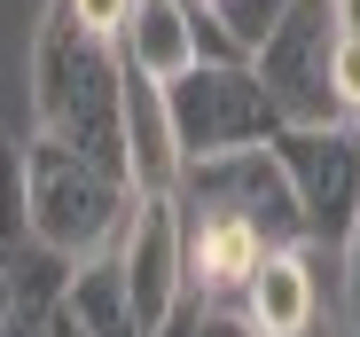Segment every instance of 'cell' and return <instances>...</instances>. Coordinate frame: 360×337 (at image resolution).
I'll use <instances>...</instances> for the list:
<instances>
[{
	"instance_id": "6da1fadb",
	"label": "cell",
	"mask_w": 360,
	"mask_h": 337,
	"mask_svg": "<svg viewBox=\"0 0 360 337\" xmlns=\"http://www.w3.org/2000/svg\"><path fill=\"white\" fill-rule=\"evenodd\" d=\"M117 87H126V55H117V39L86 32L71 16V0H47V16L32 32V110H39V134L126 173Z\"/></svg>"
},
{
	"instance_id": "7a4b0ae2",
	"label": "cell",
	"mask_w": 360,
	"mask_h": 337,
	"mask_svg": "<svg viewBox=\"0 0 360 337\" xmlns=\"http://www.w3.org/2000/svg\"><path fill=\"white\" fill-rule=\"evenodd\" d=\"M134 212V181L102 157H79L63 141H24V228L32 243L63 251V259H94L117 243Z\"/></svg>"
},
{
	"instance_id": "3957f363",
	"label": "cell",
	"mask_w": 360,
	"mask_h": 337,
	"mask_svg": "<svg viewBox=\"0 0 360 337\" xmlns=\"http://www.w3.org/2000/svg\"><path fill=\"white\" fill-rule=\"evenodd\" d=\"M165 87V118H172V149L188 157H227V149H266L282 134V110L259 87L251 55H196L180 79Z\"/></svg>"
},
{
	"instance_id": "277c9868",
	"label": "cell",
	"mask_w": 360,
	"mask_h": 337,
	"mask_svg": "<svg viewBox=\"0 0 360 337\" xmlns=\"http://www.w3.org/2000/svg\"><path fill=\"white\" fill-rule=\"evenodd\" d=\"M266 149H274L282 181L297 196L306 243L337 251L345 228H352V212H360V134H352V118H337V126H282Z\"/></svg>"
},
{
	"instance_id": "5b68a950",
	"label": "cell",
	"mask_w": 360,
	"mask_h": 337,
	"mask_svg": "<svg viewBox=\"0 0 360 337\" xmlns=\"http://www.w3.org/2000/svg\"><path fill=\"white\" fill-rule=\"evenodd\" d=\"M117 274H126L134 298V329H165L172 306L188 298V274H180V228H172V196H134L126 228H117Z\"/></svg>"
},
{
	"instance_id": "8992f818",
	"label": "cell",
	"mask_w": 360,
	"mask_h": 337,
	"mask_svg": "<svg viewBox=\"0 0 360 337\" xmlns=\"http://www.w3.org/2000/svg\"><path fill=\"white\" fill-rule=\"evenodd\" d=\"M337 251H321V243H282V251H266L251 274H243V291H235L227 306L243 314L259 337H297V329H321V314H329V283H321V267H329Z\"/></svg>"
},
{
	"instance_id": "52a82bcc",
	"label": "cell",
	"mask_w": 360,
	"mask_h": 337,
	"mask_svg": "<svg viewBox=\"0 0 360 337\" xmlns=\"http://www.w3.org/2000/svg\"><path fill=\"white\" fill-rule=\"evenodd\" d=\"M117 55H126L134 71H149V79H180L196 55H227V47H219V32L188 8V0H134L126 32H117Z\"/></svg>"
},
{
	"instance_id": "ba28073f",
	"label": "cell",
	"mask_w": 360,
	"mask_h": 337,
	"mask_svg": "<svg viewBox=\"0 0 360 337\" xmlns=\"http://www.w3.org/2000/svg\"><path fill=\"white\" fill-rule=\"evenodd\" d=\"M117 141H126L134 196H165L180 173V149H172V118H165V87L134 63H126V87H117Z\"/></svg>"
},
{
	"instance_id": "9c48e42d",
	"label": "cell",
	"mask_w": 360,
	"mask_h": 337,
	"mask_svg": "<svg viewBox=\"0 0 360 337\" xmlns=\"http://www.w3.org/2000/svg\"><path fill=\"white\" fill-rule=\"evenodd\" d=\"M71 322L86 337H141L134 329V298H126V274H117V243L94 259H71V291H63Z\"/></svg>"
},
{
	"instance_id": "30bf717a",
	"label": "cell",
	"mask_w": 360,
	"mask_h": 337,
	"mask_svg": "<svg viewBox=\"0 0 360 337\" xmlns=\"http://www.w3.org/2000/svg\"><path fill=\"white\" fill-rule=\"evenodd\" d=\"M24 149L0 141V243H24Z\"/></svg>"
},
{
	"instance_id": "8fae6325",
	"label": "cell",
	"mask_w": 360,
	"mask_h": 337,
	"mask_svg": "<svg viewBox=\"0 0 360 337\" xmlns=\"http://www.w3.org/2000/svg\"><path fill=\"white\" fill-rule=\"evenodd\" d=\"M337 267H345V283H337L345 337H360V212H352V228H345V243H337Z\"/></svg>"
},
{
	"instance_id": "7c38bea8",
	"label": "cell",
	"mask_w": 360,
	"mask_h": 337,
	"mask_svg": "<svg viewBox=\"0 0 360 337\" xmlns=\"http://www.w3.org/2000/svg\"><path fill=\"white\" fill-rule=\"evenodd\" d=\"M329 87H337V110H345V118H360V39H337V55H329Z\"/></svg>"
},
{
	"instance_id": "4fadbf2b",
	"label": "cell",
	"mask_w": 360,
	"mask_h": 337,
	"mask_svg": "<svg viewBox=\"0 0 360 337\" xmlns=\"http://www.w3.org/2000/svg\"><path fill=\"white\" fill-rule=\"evenodd\" d=\"M71 16H79L86 32L117 39V32H126V16H134V0H71Z\"/></svg>"
},
{
	"instance_id": "5bb4252c",
	"label": "cell",
	"mask_w": 360,
	"mask_h": 337,
	"mask_svg": "<svg viewBox=\"0 0 360 337\" xmlns=\"http://www.w3.org/2000/svg\"><path fill=\"white\" fill-rule=\"evenodd\" d=\"M196 337H259L235 306H196Z\"/></svg>"
},
{
	"instance_id": "9a60e30c",
	"label": "cell",
	"mask_w": 360,
	"mask_h": 337,
	"mask_svg": "<svg viewBox=\"0 0 360 337\" xmlns=\"http://www.w3.org/2000/svg\"><path fill=\"white\" fill-rule=\"evenodd\" d=\"M149 337H196V298H180V306H172V322H165V329H149Z\"/></svg>"
},
{
	"instance_id": "2e32d148",
	"label": "cell",
	"mask_w": 360,
	"mask_h": 337,
	"mask_svg": "<svg viewBox=\"0 0 360 337\" xmlns=\"http://www.w3.org/2000/svg\"><path fill=\"white\" fill-rule=\"evenodd\" d=\"M47 337H86V329H79V322H71V306H63V314L47 322Z\"/></svg>"
},
{
	"instance_id": "e0dca14e",
	"label": "cell",
	"mask_w": 360,
	"mask_h": 337,
	"mask_svg": "<svg viewBox=\"0 0 360 337\" xmlns=\"http://www.w3.org/2000/svg\"><path fill=\"white\" fill-rule=\"evenodd\" d=\"M297 337H329V322H321V329H297Z\"/></svg>"
},
{
	"instance_id": "ac0fdd59",
	"label": "cell",
	"mask_w": 360,
	"mask_h": 337,
	"mask_svg": "<svg viewBox=\"0 0 360 337\" xmlns=\"http://www.w3.org/2000/svg\"><path fill=\"white\" fill-rule=\"evenodd\" d=\"M352 134H360V118H352Z\"/></svg>"
}]
</instances>
